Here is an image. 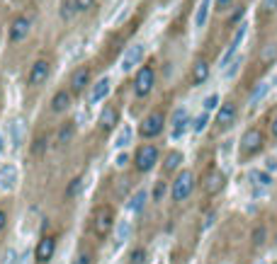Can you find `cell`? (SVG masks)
Segmentation results:
<instances>
[{"label": "cell", "instance_id": "obj_1", "mask_svg": "<svg viewBox=\"0 0 277 264\" xmlns=\"http://www.w3.org/2000/svg\"><path fill=\"white\" fill-rule=\"evenodd\" d=\"M92 233L95 237H107L110 235V230L114 228V209L112 206H97V209L92 211Z\"/></svg>", "mask_w": 277, "mask_h": 264}, {"label": "cell", "instance_id": "obj_2", "mask_svg": "<svg viewBox=\"0 0 277 264\" xmlns=\"http://www.w3.org/2000/svg\"><path fill=\"white\" fill-rule=\"evenodd\" d=\"M265 146V136H263V131L258 126H250L243 138H241V158L246 160V158H253L255 153H260Z\"/></svg>", "mask_w": 277, "mask_h": 264}, {"label": "cell", "instance_id": "obj_3", "mask_svg": "<svg viewBox=\"0 0 277 264\" xmlns=\"http://www.w3.org/2000/svg\"><path fill=\"white\" fill-rule=\"evenodd\" d=\"M158 148L153 143H144V146L136 148V153H134V167H136V172H151L153 170V165L158 163Z\"/></svg>", "mask_w": 277, "mask_h": 264}, {"label": "cell", "instance_id": "obj_4", "mask_svg": "<svg viewBox=\"0 0 277 264\" xmlns=\"http://www.w3.org/2000/svg\"><path fill=\"white\" fill-rule=\"evenodd\" d=\"M156 85V68L153 65H141L134 78V95L136 97H148Z\"/></svg>", "mask_w": 277, "mask_h": 264}, {"label": "cell", "instance_id": "obj_5", "mask_svg": "<svg viewBox=\"0 0 277 264\" xmlns=\"http://www.w3.org/2000/svg\"><path fill=\"white\" fill-rule=\"evenodd\" d=\"M163 126H166V114L163 112H151L141 124H138V136L141 138H156V136H161L163 134Z\"/></svg>", "mask_w": 277, "mask_h": 264}, {"label": "cell", "instance_id": "obj_6", "mask_svg": "<svg viewBox=\"0 0 277 264\" xmlns=\"http://www.w3.org/2000/svg\"><path fill=\"white\" fill-rule=\"evenodd\" d=\"M194 189V174L190 170H183L177 172V177L173 180V187H170V196L173 201H185Z\"/></svg>", "mask_w": 277, "mask_h": 264}, {"label": "cell", "instance_id": "obj_7", "mask_svg": "<svg viewBox=\"0 0 277 264\" xmlns=\"http://www.w3.org/2000/svg\"><path fill=\"white\" fill-rule=\"evenodd\" d=\"M236 117H239L236 102H224L222 107H219V112H216V128L219 131H229L236 124Z\"/></svg>", "mask_w": 277, "mask_h": 264}, {"label": "cell", "instance_id": "obj_8", "mask_svg": "<svg viewBox=\"0 0 277 264\" xmlns=\"http://www.w3.org/2000/svg\"><path fill=\"white\" fill-rule=\"evenodd\" d=\"M54 252H56V237L44 235L37 243V247H34V259H37L39 264H49L51 257H54Z\"/></svg>", "mask_w": 277, "mask_h": 264}, {"label": "cell", "instance_id": "obj_9", "mask_svg": "<svg viewBox=\"0 0 277 264\" xmlns=\"http://www.w3.org/2000/svg\"><path fill=\"white\" fill-rule=\"evenodd\" d=\"M49 71H51V65H49V61H44V58H39V61H34V65L29 68V75H27V82L32 85V87H37V85H42V82L49 78Z\"/></svg>", "mask_w": 277, "mask_h": 264}, {"label": "cell", "instance_id": "obj_10", "mask_svg": "<svg viewBox=\"0 0 277 264\" xmlns=\"http://www.w3.org/2000/svg\"><path fill=\"white\" fill-rule=\"evenodd\" d=\"M224 184H226V177H224L222 170H212V172H207V177H204L202 189L207 191L209 196H214V194H219V191L224 189Z\"/></svg>", "mask_w": 277, "mask_h": 264}, {"label": "cell", "instance_id": "obj_11", "mask_svg": "<svg viewBox=\"0 0 277 264\" xmlns=\"http://www.w3.org/2000/svg\"><path fill=\"white\" fill-rule=\"evenodd\" d=\"M29 27H32V22H29V17H17L12 25H10V44H19L22 39L29 34Z\"/></svg>", "mask_w": 277, "mask_h": 264}, {"label": "cell", "instance_id": "obj_12", "mask_svg": "<svg viewBox=\"0 0 277 264\" xmlns=\"http://www.w3.org/2000/svg\"><path fill=\"white\" fill-rule=\"evenodd\" d=\"M144 46L141 44H134L131 49H127V54H124V58H122V71L124 73H129V71H134V65H138L141 61H144Z\"/></svg>", "mask_w": 277, "mask_h": 264}, {"label": "cell", "instance_id": "obj_13", "mask_svg": "<svg viewBox=\"0 0 277 264\" xmlns=\"http://www.w3.org/2000/svg\"><path fill=\"white\" fill-rule=\"evenodd\" d=\"M117 121H120V109L117 107H105L100 114V119H97V126H100L102 134H110L112 128L117 126Z\"/></svg>", "mask_w": 277, "mask_h": 264}, {"label": "cell", "instance_id": "obj_14", "mask_svg": "<svg viewBox=\"0 0 277 264\" xmlns=\"http://www.w3.org/2000/svg\"><path fill=\"white\" fill-rule=\"evenodd\" d=\"M243 37H246V25H241L239 29H236V34H233V39H231V44L226 46V54L222 56V68L224 65H229L233 58H236V51H239L241 41H243Z\"/></svg>", "mask_w": 277, "mask_h": 264}, {"label": "cell", "instance_id": "obj_15", "mask_svg": "<svg viewBox=\"0 0 277 264\" xmlns=\"http://www.w3.org/2000/svg\"><path fill=\"white\" fill-rule=\"evenodd\" d=\"M88 85H90V68H88V65H81V68L71 75V92L81 95Z\"/></svg>", "mask_w": 277, "mask_h": 264}, {"label": "cell", "instance_id": "obj_16", "mask_svg": "<svg viewBox=\"0 0 277 264\" xmlns=\"http://www.w3.org/2000/svg\"><path fill=\"white\" fill-rule=\"evenodd\" d=\"M71 102H73V92L58 90L54 97H51V112H54V114H61V112H66L71 107Z\"/></svg>", "mask_w": 277, "mask_h": 264}, {"label": "cell", "instance_id": "obj_17", "mask_svg": "<svg viewBox=\"0 0 277 264\" xmlns=\"http://www.w3.org/2000/svg\"><path fill=\"white\" fill-rule=\"evenodd\" d=\"M17 182V170L12 167V165H3L0 167V189L10 191Z\"/></svg>", "mask_w": 277, "mask_h": 264}, {"label": "cell", "instance_id": "obj_18", "mask_svg": "<svg viewBox=\"0 0 277 264\" xmlns=\"http://www.w3.org/2000/svg\"><path fill=\"white\" fill-rule=\"evenodd\" d=\"M110 95V78H100V80L95 82V87H92L90 92V104H97V102H102L105 97Z\"/></svg>", "mask_w": 277, "mask_h": 264}, {"label": "cell", "instance_id": "obj_19", "mask_svg": "<svg viewBox=\"0 0 277 264\" xmlns=\"http://www.w3.org/2000/svg\"><path fill=\"white\" fill-rule=\"evenodd\" d=\"M187 124H190L187 112H185V109H175V114H173V136H175V138L183 136V131L187 128Z\"/></svg>", "mask_w": 277, "mask_h": 264}, {"label": "cell", "instance_id": "obj_20", "mask_svg": "<svg viewBox=\"0 0 277 264\" xmlns=\"http://www.w3.org/2000/svg\"><path fill=\"white\" fill-rule=\"evenodd\" d=\"M207 78H209V63H207L204 58H200V61L192 65V85H202Z\"/></svg>", "mask_w": 277, "mask_h": 264}, {"label": "cell", "instance_id": "obj_21", "mask_svg": "<svg viewBox=\"0 0 277 264\" xmlns=\"http://www.w3.org/2000/svg\"><path fill=\"white\" fill-rule=\"evenodd\" d=\"M180 163H183V153H180V150H170V153L166 155V160H163V172L166 174L175 172L177 167H180Z\"/></svg>", "mask_w": 277, "mask_h": 264}, {"label": "cell", "instance_id": "obj_22", "mask_svg": "<svg viewBox=\"0 0 277 264\" xmlns=\"http://www.w3.org/2000/svg\"><path fill=\"white\" fill-rule=\"evenodd\" d=\"M73 134H75V124L73 121H66L64 126L58 128V136H56V143L64 148V146H68L71 143V138H73Z\"/></svg>", "mask_w": 277, "mask_h": 264}, {"label": "cell", "instance_id": "obj_23", "mask_svg": "<svg viewBox=\"0 0 277 264\" xmlns=\"http://www.w3.org/2000/svg\"><path fill=\"white\" fill-rule=\"evenodd\" d=\"M10 131H12V143H15V146H22V143H25V136H27L25 121L15 119V121H12V126H10Z\"/></svg>", "mask_w": 277, "mask_h": 264}, {"label": "cell", "instance_id": "obj_24", "mask_svg": "<svg viewBox=\"0 0 277 264\" xmlns=\"http://www.w3.org/2000/svg\"><path fill=\"white\" fill-rule=\"evenodd\" d=\"M146 201H148V191L146 189H138L134 196H131L129 201V211H134V213H141L144 211V206H146Z\"/></svg>", "mask_w": 277, "mask_h": 264}, {"label": "cell", "instance_id": "obj_25", "mask_svg": "<svg viewBox=\"0 0 277 264\" xmlns=\"http://www.w3.org/2000/svg\"><path fill=\"white\" fill-rule=\"evenodd\" d=\"M209 5H212V0H202V5L197 8V15H194V27H204V25H207Z\"/></svg>", "mask_w": 277, "mask_h": 264}, {"label": "cell", "instance_id": "obj_26", "mask_svg": "<svg viewBox=\"0 0 277 264\" xmlns=\"http://www.w3.org/2000/svg\"><path fill=\"white\" fill-rule=\"evenodd\" d=\"M83 184H85L83 177H75V180H71V184H68V189H66V196H68V199H73V196H78V194L83 191Z\"/></svg>", "mask_w": 277, "mask_h": 264}, {"label": "cell", "instance_id": "obj_27", "mask_svg": "<svg viewBox=\"0 0 277 264\" xmlns=\"http://www.w3.org/2000/svg\"><path fill=\"white\" fill-rule=\"evenodd\" d=\"M207 124H209V112H202V114L192 121V131L194 134H202L204 128H207Z\"/></svg>", "mask_w": 277, "mask_h": 264}, {"label": "cell", "instance_id": "obj_28", "mask_svg": "<svg viewBox=\"0 0 277 264\" xmlns=\"http://www.w3.org/2000/svg\"><path fill=\"white\" fill-rule=\"evenodd\" d=\"M144 262H146V250H144V247H136V250H131L129 264H144Z\"/></svg>", "mask_w": 277, "mask_h": 264}, {"label": "cell", "instance_id": "obj_29", "mask_svg": "<svg viewBox=\"0 0 277 264\" xmlns=\"http://www.w3.org/2000/svg\"><path fill=\"white\" fill-rule=\"evenodd\" d=\"M250 240H253V247H263V243H265V228H263V226L255 228Z\"/></svg>", "mask_w": 277, "mask_h": 264}, {"label": "cell", "instance_id": "obj_30", "mask_svg": "<svg viewBox=\"0 0 277 264\" xmlns=\"http://www.w3.org/2000/svg\"><path fill=\"white\" fill-rule=\"evenodd\" d=\"M275 56H277V46L270 44V46H265V51L260 54V61H263V63H270V61H272Z\"/></svg>", "mask_w": 277, "mask_h": 264}, {"label": "cell", "instance_id": "obj_31", "mask_svg": "<svg viewBox=\"0 0 277 264\" xmlns=\"http://www.w3.org/2000/svg\"><path fill=\"white\" fill-rule=\"evenodd\" d=\"M95 5V0H73V10L75 12H88Z\"/></svg>", "mask_w": 277, "mask_h": 264}, {"label": "cell", "instance_id": "obj_32", "mask_svg": "<svg viewBox=\"0 0 277 264\" xmlns=\"http://www.w3.org/2000/svg\"><path fill=\"white\" fill-rule=\"evenodd\" d=\"M129 138H131V128L127 126V128H124V131L120 134V136H117V141H114V146H117V148H124L127 143H129Z\"/></svg>", "mask_w": 277, "mask_h": 264}, {"label": "cell", "instance_id": "obj_33", "mask_svg": "<svg viewBox=\"0 0 277 264\" xmlns=\"http://www.w3.org/2000/svg\"><path fill=\"white\" fill-rule=\"evenodd\" d=\"M265 92H268V82H263L260 87H255V92L250 95V104H255L258 100H263V97H265Z\"/></svg>", "mask_w": 277, "mask_h": 264}, {"label": "cell", "instance_id": "obj_34", "mask_svg": "<svg viewBox=\"0 0 277 264\" xmlns=\"http://www.w3.org/2000/svg\"><path fill=\"white\" fill-rule=\"evenodd\" d=\"M219 107V95L214 92V95H209L207 100H204V112H212V109H216Z\"/></svg>", "mask_w": 277, "mask_h": 264}, {"label": "cell", "instance_id": "obj_35", "mask_svg": "<svg viewBox=\"0 0 277 264\" xmlns=\"http://www.w3.org/2000/svg\"><path fill=\"white\" fill-rule=\"evenodd\" d=\"M166 182H163V180H161V182H156V187H153V194H151V196H153V201H161L163 199V194H166Z\"/></svg>", "mask_w": 277, "mask_h": 264}, {"label": "cell", "instance_id": "obj_36", "mask_svg": "<svg viewBox=\"0 0 277 264\" xmlns=\"http://www.w3.org/2000/svg\"><path fill=\"white\" fill-rule=\"evenodd\" d=\"M233 8V0H214V10L216 12H229Z\"/></svg>", "mask_w": 277, "mask_h": 264}, {"label": "cell", "instance_id": "obj_37", "mask_svg": "<svg viewBox=\"0 0 277 264\" xmlns=\"http://www.w3.org/2000/svg\"><path fill=\"white\" fill-rule=\"evenodd\" d=\"M260 8H263L265 15H272V12H277V0H263Z\"/></svg>", "mask_w": 277, "mask_h": 264}, {"label": "cell", "instance_id": "obj_38", "mask_svg": "<svg viewBox=\"0 0 277 264\" xmlns=\"http://www.w3.org/2000/svg\"><path fill=\"white\" fill-rule=\"evenodd\" d=\"M92 259H95V257H92V252H88V250H85V252H81V255L75 257L73 264H92Z\"/></svg>", "mask_w": 277, "mask_h": 264}, {"label": "cell", "instance_id": "obj_39", "mask_svg": "<svg viewBox=\"0 0 277 264\" xmlns=\"http://www.w3.org/2000/svg\"><path fill=\"white\" fill-rule=\"evenodd\" d=\"M46 150V138H39L34 141V146H32V155H42Z\"/></svg>", "mask_w": 277, "mask_h": 264}, {"label": "cell", "instance_id": "obj_40", "mask_svg": "<svg viewBox=\"0 0 277 264\" xmlns=\"http://www.w3.org/2000/svg\"><path fill=\"white\" fill-rule=\"evenodd\" d=\"M250 177H253V180H258L260 184H270V174L268 172H253Z\"/></svg>", "mask_w": 277, "mask_h": 264}, {"label": "cell", "instance_id": "obj_41", "mask_svg": "<svg viewBox=\"0 0 277 264\" xmlns=\"http://www.w3.org/2000/svg\"><path fill=\"white\" fill-rule=\"evenodd\" d=\"M270 134H272V138H277V109L270 117Z\"/></svg>", "mask_w": 277, "mask_h": 264}, {"label": "cell", "instance_id": "obj_42", "mask_svg": "<svg viewBox=\"0 0 277 264\" xmlns=\"http://www.w3.org/2000/svg\"><path fill=\"white\" fill-rule=\"evenodd\" d=\"M239 65H241V58H233V65H231L229 71H226V78H233V75H236V71H239Z\"/></svg>", "mask_w": 277, "mask_h": 264}, {"label": "cell", "instance_id": "obj_43", "mask_svg": "<svg viewBox=\"0 0 277 264\" xmlns=\"http://www.w3.org/2000/svg\"><path fill=\"white\" fill-rule=\"evenodd\" d=\"M114 163L120 165V167H124V165L129 163V155H127V153H120V155H117V160H114Z\"/></svg>", "mask_w": 277, "mask_h": 264}, {"label": "cell", "instance_id": "obj_44", "mask_svg": "<svg viewBox=\"0 0 277 264\" xmlns=\"http://www.w3.org/2000/svg\"><path fill=\"white\" fill-rule=\"evenodd\" d=\"M12 262H15V250H8L5 257H3V264H12Z\"/></svg>", "mask_w": 277, "mask_h": 264}, {"label": "cell", "instance_id": "obj_45", "mask_svg": "<svg viewBox=\"0 0 277 264\" xmlns=\"http://www.w3.org/2000/svg\"><path fill=\"white\" fill-rule=\"evenodd\" d=\"M243 15H246V8H239V10H236V15L231 17V22H233V25H236V22H241V17H243Z\"/></svg>", "mask_w": 277, "mask_h": 264}, {"label": "cell", "instance_id": "obj_46", "mask_svg": "<svg viewBox=\"0 0 277 264\" xmlns=\"http://www.w3.org/2000/svg\"><path fill=\"white\" fill-rule=\"evenodd\" d=\"M127 233H129V226H127V223H122V226H120V243L127 237Z\"/></svg>", "mask_w": 277, "mask_h": 264}, {"label": "cell", "instance_id": "obj_47", "mask_svg": "<svg viewBox=\"0 0 277 264\" xmlns=\"http://www.w3.org/2000/svg\"><path fill=\"white\" fill-rule=\"evenodd\" d=\"M5 223H8V213L0 209V233H3V228H5Z\"/></svg>", "mask_w": 277, "mask_h": 264}, {"label": "cell", "instance_id": "obj_48", "mask_svg": "<svg viewBox=\"0 0 277 264\" xmlns=\"http://www.w3.org/2000/svg\"><path fill=\"white\" fill-rule=\"evenodd\" d=\"M5 153V138H3V134H0V155Z\"/></svg>", "mask_w": 277, "mask_h": 264}, {"label": "cell", "instance_id": "obj_49", "mask_svg": "<svg viewBox=\"0 0 277 264\" xmlns=\"http://www.w3.org/2000/svg\"><path fill=\"white\" fill-rule=\"evenodd\" d=\"M275 245H277V235H275Z\"/></svg>", "mask_w": 277, "mask_h": 264}]
</instances>
